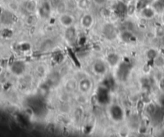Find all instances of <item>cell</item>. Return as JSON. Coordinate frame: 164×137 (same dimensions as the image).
Instances as JSON below:
<instances>
[{"label": "cell", "mask_w": 164, "mask_h": 137, "mask_svg": "<svg viewBox=\"0 0 164 137\" xmlns=\"http://www.w3.org/2000/svg\"><path fill=\"white\" fill-rule=\"evenodd\" d=\"M146 56L149 59H155L158 57V53L155 49H150L146 51Z\"/></svg>", "instance_id": "obj_16"}, {"label": "cell", "mask_w": 164, "mask_h": 137, "mask_svg": "<svg viewBox=\"0 0 164 137\" xmlns=\"http://www.w3.org/2000/svg\"><path fill=\"white\" fill-rule=\"evenodd\" d=\"M121 57L117 53H109L107 56V63L111 67H115L120 63Z\"/></svg>", "instance_id": "obj_9"}, {"label": "cell", "mask_w": 164, "mask_h": 137, "mask_svg": "<svg viewBox=\"0 0 164 137\" xmlns=\"http://www.w3.org/2000/svg\"><path fill=\"white\" fill-rule=\"evenodd\" d=\"M110 114H111L112 119L115 121H119L120 119H123V110L120 107L118 106V105H114L111 107Z\"/></svg>", "instance_id": "obj_6"}, {"label": "cell", "mask_w": 164, "mask_h": 137, "mask_svg": "<svg viewBox=\"0 0 164 137\" xmlns=\"http://www.w3.org/2000/svg\"><path fill=\"white\" fill-rule=\"evenodd\" d=\"M25 7H26L27 11L31 13V14H33V13L38 11L39 5H38V3L35 0H29L26 3V6Z\"/></svg>", "instance_id": "obj_11"}, {"label": "cell", "mask_w": 164, "mask_h": 137, "mask_svg": "<svg viewBox=\"0 0 164 137\" xmlns=\"http://www.w3.org/2000/svg\"><path fill=\"white\" fill-rule=\"evenodd\" d=\"M88 3H89V1H87V0H78V6L81 9H86L88 6Z\"/></svg>", "instance_id": "obj_19"}, {"label": "cell", "mask_w": 164, "mask_h": 137, "mask_svg": "<svg viewBox=\"0 0 164 137\" xmlns=\"http://www.w3.org/2000/svg\"><path fill=\"white\" fill-rule=\"evenodd\" d=\"M155 9L152 6H145L141 9V15H142V18H144L146 19H151L152 18H154L155 15Z\"/></svg>", "instance_id": "obj_7"}, {"label": "cell", "mask_w": 164, "mask_h": 137, "mask_svg": "<svg viewBox=\"0 0 164 137\" xmlns=\"http://www.w3.org/2000/svg\"><path fill=\"white\" fill-rule=\"evenodd\" d=\"M92 68H93V72L95 75L102 76V75H106V73L107 72L108 64H107V63H106L99 60L94 63Z\"/></svg>", "instance_id": "obj_4"}, {"label": "cell", "mask_w": 164, "mask_h": 137, "mask_svg": "<svg viewBox=\"0 0 164 137\" xmlns=\"http://www.w3.org/2000/svg\"><path fill=\"white\" fill-rule=\"evenodd\" d=\"M63 37L66 42L70 45H73L76 43L77 40V30L75 29L74 26H71L69 27L65 28Z\"/></svg>", "instance_id": "obj_2"}, {"label": "cell", "mask_w": 164, "mask_h": 137, "mask_svg": "<svg viewBox=\"0 0 164 137\" xmlns=\"http://www.w3.org/2000/svg\"><path fill=\"white\" fill-rule=\"evenodd\" d=\"M38 12L39 14L41 17L47 18L48 17L50 13V4L49 2H44L39 6Z\"/></svg>", "instance_id": "obj_8"}, {"label": "cell", "mask_w": 164, "mask_h": 137, "mask_svg": "<svg viewBox=\"0 0 164 137\" xmlns=\"http://www.w3.org/2000/svg\"><path fill=\"white\" fill-rule=\"evenodd\" d=\"M94 3H95L96 5H99V6H102L103 4H105L107 0H93Z\"/></svg>", "instance_id": "obj_21"}, {"label": "cell", "mask_w": 164, "mask_h": 137, "mask_svg": "<svg viewBox=\"0 0 164 137\" xmlns=\"http://www.w3.org/2000/svg\"><path fill=\"white\" fill-rule=\"evenodd\" d=\"M131 38L134 37V34L130 31H124L122 32V39L125 42H130L131 40Z\"/></svg>", "instance_id": "obj_14"}, {"label": "cell", "mask_w": 164, "mask_h": 137, "mask_svg": "<svg viewBox=\"0 0 164 137\" xmlns=\"http://www.w3.org/2000/svg\"><path fill=\"white\" fill-rule=\"evenodd\" d=\"M155 34L158 37L161 38L164 36V27L163 25L158 26L157 27L155 28Z\"/></svg>", "instance_id": "obj_18"}, {"label": "cell", "mask_w": 164, "mask_h": 137, "mask_svg": "<svg viewBox=\"0 0 164 137\" xmlns=\"http://www.w3.org/2000/svg\"><path fill=\"white\" fill-rule=\"evenodd\" d=\"M162 19H163V22H164V12H163V17H162Z\"/></svg>", "instance_id": "obj_22"}, {"label": "cell", "mask_w": 164, "mask_h": 137, "mask_svg": "<svg viewBox=\"0 0 164 137\" xmlns=\"http://www.w3.org/2000/svg\"><path fill=\"white\" fill-rule=\"evenodd\" d=\"M65 91L67 93H72L78 88V82L74 79H70L67 81L66 82L64 85Z\"/></svg>", "instance_id": "obj_10"}, {"label": "cell", "mask_w": 164, "mask_h": 137, "mask_svg": "<svg viewBox=\"0 0 164 137\" xmlns=\"http://www.w3.org/2000/svg\"><path fill=\"white\" fill-rule=\"evenodd\" d=\"M87 1H90V0H87Z\"/></svg>", "instance_id": "obj_23"}, {"label": "cell", "mask_w": 164, "mask_h": 137, "mask_svg": "<svg viewBox=\"0 0 164 137\" xmlns=\"http://www.w3.org/2000/svg\"><path fill=\"white\" fill-rule=\"evenodd\" d=\"M11 69H12V71L15 72H15L17 71V69H19L20 72L22 73V72H23V70H24V66L22 65V63H15V64L13 65L12 68Z\"/></svg>", "instance_id": "obj_17"}, {"label": "cell", "mask_w": 164, "mask_h": 137, "mask_svg": "<svg viewBox=\"0 0 164 137\" xmlns=\"http://www.w3.org/2000/svg\"><path fill=\"white\" fill-rule=\"evenodd\" d=\"M151 1L152 0H139V2H138V6H140V9H142L143 7L148 6Z\"/></svg>", "instance_id": "obj_20"}, {"label": "cell", "mask_w": 164, "mask_h": 137, "mask_svg": "<svg viewBox=\"0 0 164 137\" xmlns=\"http://www.w3.org/2000/svg\"><path fill=\"white\" fill-rule=\"evenodd\" d=\"M103 33L109 39L115 37V28L112 24H106L103 27Z\"/></svg>", "instance_id": "obj_12"}, {"label": "cell", "mask_w": 164, "mask_h": 137, "mask_svg": "<svg viewBox=\"0 0 164 137\" xmlns=\"http://www.w3.org/2000/svg\"><path fill=\"white\" fill-rule=\"evenodd\" d=\"M59 22L64 28L69 27L71 26H74V17L71 14L66 12L62 15H59Z\"/></svg>", "instance_id": "obj_3"}, {"label": "cell", "mask_w": 164, "mask_h": 137, "mask_svg": "<svg viewBox=\"0 0 164 137\" xmlns=\"http://www.w3.org/2000/svg\"><path fill=\"white\" fill-rule=\"evenodd\" d=\"M116 9L119 14H125V13H127V5L123 3H118Z\"/></svg>", "instance_id": "obj_15"}, {"label": "cell", "mask_w": 164, "mask_h": 137, "mask_svg": "<svg viewBox=\"0 0 164 137\" xmlns=\"http://www.w3.org/2000/svg\"><path fill=\"white\" fill-rule=\"evenodd\" d=\"M94 22H95L94 17L90 13H85L80 19V24L82 27H83L84 29L91 28L94 25Z\"/></svg>", "instance_id": "obj_5"}, {"label": "cell", "mask_w": 164, "mask_h": 137, "mask_svg": "<svg viewBox=\"0 0 164 137\" xmlns=\"http://www.w3.org/2000/svg\"><path fill=\"white\" fill-rule=\"evenodd\" d=\"M67 3L64 1H59L56 4V11L59 13V15H62L63 13L67 12Z\"/></svg>", "instance_id": "obj_13"}, {"label": "cell", "mask_w": 164, "mask_h": 137, "mask_svg": "<svg viewBox=\"0 0 164 137\" xmlns=\"http://www.w3.org/2000/svg\"><path fill=\"white\" fill-rule=\"evenodd\" d=\"M93 87V84L90 78L83 77L78 82V89L81 94L87 95L90 92Z\"/></svg>", "instance_id": "obj_1"}]
</instances>
